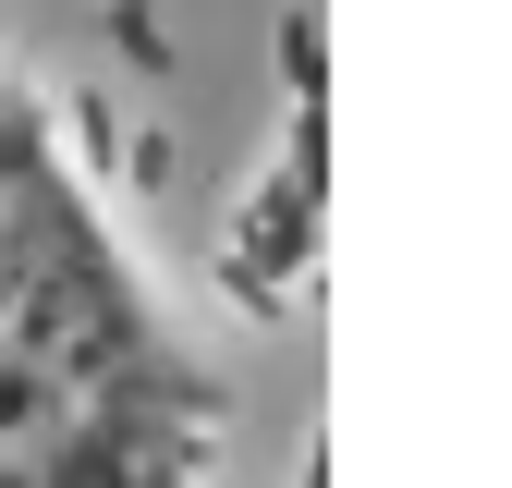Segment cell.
<instances>
[{
    "label": "cell",
    "mask_w": 512,
    "mask_h": 488,
    "mask_svg": "<svg viewBox=\"0 0 512 488\" xmlns=\"http://www.w3.org/2000/svg\"><path fill=\"white\" fill-rule=\"evenodd\" d=\"M220 440L232 379L0 74V488H208Z\"/></svg>",
    "instance_id": "1"
}]
</instances>
